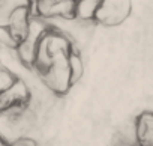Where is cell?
<instances>
[{
  "label": "cell",
  "instance_id": "cell-1",
  "mask_svg": "<svg viewBox=\"0 0 153 146\" xmlns=\"http://www.w3.org/2000/svg\"><path fill=\"white\" fill-rule=\"evenodd\" d=\"M132 12V0H101L95 21L105 27H116L125 23Z\"/></svg>",
  "mask_w": 153,
  "mask_h": 146
},
{
  "label": "cell",
  "instance_id": "cell-2",
  "mask_svg": "<svg viewBox=\"0 0 153 146\" xmlns=\"http://www.w3.org/2000/svg\"><path fill=\"white\" fill-rule=\"evenodd\" d=\"M32 17L33 15H32L29 5H23V6L12 9L11 17H9V23H8V29L17 42H21L23 39L27 38Z\"/></svg>",
  "mask_w": 153,
  "mask_h": 146
},
{
  "label": "cell",
  "instance_id": "cell-3",
  "mask_svg": "<svg viewBox=\"0 0 153 146\" xmlns=\"http://www.w3.org/2000/svg\"><path fill=\"white\" fill-rule=\"evenodd\" d=\"M134 140L137 146H153V112H141L134 122Z\"/></svg>",
  "mask_w": 153,
  "mask_h": 146
},
{
  "label": "cell",
  "instance_id": "cell-4",
  "mask_svg": "<svg viewBox=\"0 0 153 146\" xmlns=\"http://www.w3.org/2000/svg\"><path fill=\"white\" fill-rule=\"evenodd\" d=\"M66 66H68V74H69V82L71 86H75L78 83L83 76H84V71H86V65L83 60V54L78 48H72L66 57Z\"/></svg>",
  "mask_w": 153,
  "mask_h": 146
},
{
  "label": "cell",
  "instance_id": "cell-5",
  "mask_svg": "<svg viewBox=\"0 0 153 146\" xmlns=\"http://www.w3.org/2000/svg\"><path fill=\"white\" fill-rule=\"evenodd\" d=\"M101 0H75L74 18L78 21H95Z\"/></svg>",
  "mask_w": 153,
  "mask_h": 146
},
{
  "label": "cell",
  "instance_id": "cell-6",
  "mask_svg": "<svg viewBox=\"0 0 153 146\" xmlns=\"http://www.w3.org/2000/svg\"><path fill=\"white\" fill-rule=\"evenodd\" d=\"M11 145H12V146H39V145H38V140L33 139L32 136H27V134L14 139V140L11 142Z\"/></svg>",
  "mask_w": 153,
  "mask_h": 146
},
{
  "label": "cell",
  "instance_id": "cell-7",
  "mask_svg": "<svg viewBox=\"0 0 153 146\" xmlns=\"http://www.w3.org/2000/svg\"><path fill=\"white\" fill-rule=\"evenodd\" d=\"M36 2H38V0H27V3H29V5H35Z\"/></svg>",
  "mask_w": 153,
  "mask_h": 146
},
{
  "label": "cell",
  "instance_id": "cell-8",
  "mask_svg": "<svg viewBox=\"0 0 153 146\" xmlns=\"http://www.w3.org/2000/svg\"><path fill=\"white\" fill-rule=\"evenodd\" d=\"M2 146H12V145H11V142H8V140H6V142L2 145Z\"/></svg>",
  "mask_w": 153,
  "mask_h": 146
}]
</instances>
